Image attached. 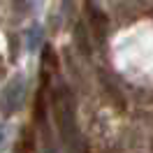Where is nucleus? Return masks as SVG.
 I'll use <instances>...</instances> for the list:
<instances>
[{"label": "nucleus", "mask_w": 153, "mask_h": 153, "mask_svg": "<svg viewBox=\"0 0 153 153\" xmlns=\"http://www.w3.org/2000/svg\"><path fill=\"white\" fill-rule=\"evenodd\" d=\"M53 116H56V125L58 132L63 137L67 149L72 151H81L84 149V139L76 125V116H74V100L70 95L67 88H58L53 93Z\"/></svg>", "instance_id": "f257e3e1"}, {"label": "nucleus", "mask_w": 153, "mask_h": 153, "mask_svg": "<svg viewBox=\"0 0 153 153\" xmlns=\"http://www.w3.org/2000/svg\"><path fill=\"white\" fill-rule=\"evenodd\" d=\"M23 100H26V79L21 74H16L0 91V114L5 118H10L12 114H16L23 107Z\"/></svg>", "instance_id": "f03ea898"}, {"label": "nucleus", "mask_w": 153, "mask_h": 153, "mask_svg": "<svg viewBox=\"0 0 153 153\" xmlns=\"http://www.w3.org/2000/svg\"><path fill=\"white\" fill-rule=\"evenodd\" d=\"M88 16H91L93 30L97 33V37L102 39V37H105V33H107V16L97 10V7H91V10H88Z\"/></svg>", "instance_id": "7ed1b4c3"}, {"label": "nucleus", "mask_w": 153, "mask_h": 153, "mask_svg": "<svg viewBox=\"0 0 153 153\" xmlns=\"http://www.w3.org/2000/svg\"><path fill=\"white\" fill-rule=\"evenodd\" d=\"M42 37H44L42 28H39V26H30L28 35H26V47H28V51H37V49L42 47Z\"/></svg>", "instance_id": "20e7f679"}, {"label": "nucleus", "mask_w": 153, "mask_h": 153, "mask_svg": "<svg viewBox=\"0 0 153 153\" xmlns=\"http://www.w3.org/2000/svg\"><path fill=\"white\" fill-rule=\"evenodd\" d=\"M74 39H76V47H79V51L81 53H86V56H91V44H88V35L86 30H84V26L79 23L74 30Z\"/></svg>", "instance_id": "39448f33"}, {"label": "nucleus", "mask_w": 153, "mask_h": 153, "mask_svg": "<svg viewBox=\"0 0 153 153\" xmlns=\"http://www.w3.org/2000/svg\"><path fill=\"white\" fill-rule=\"evenodd\" d=\"M12 2V7H14V10H16V14H26V12L30 10V0H10Z\"/></svg>", "instance_id": "423d86ee"}, {"label": "nucleus", "mask_w": 153, "mask_h": 153, "mask_svg": "<svg viewBox=\"0 0 153 153\" xmlns=\"http://www.w3.org/2000/svg\"><path fill=\"white\" fill-rule=\"evenodd\" d=\"M49 60V67H56V56H53V49H51V44H47V47H44V63H47Z\"/></svg>", "instance_id": "0eeeda50"}, {"label": "nucleus", "mask_w": 153, "mask_h": 153, "mask_svg": "<svg viewBox=\"0 0 153 153\" xmlns=\"http://www.w3.org/2000/svg\"><path fill=\"white\" fill-rule=\"evenodd\" d=\"M2 134H5V132H2V125H0V142H2Z\"/></svg>", "instance_id": "6e6552de"}]
</instances>
